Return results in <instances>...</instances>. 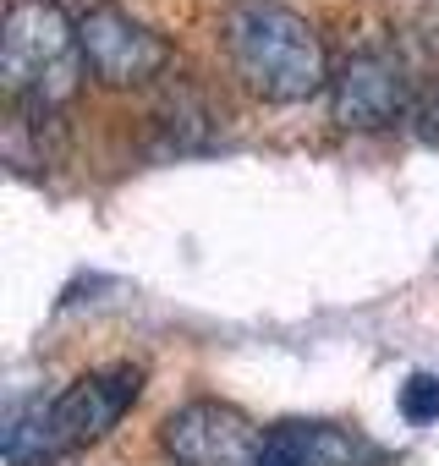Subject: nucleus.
Wrapping results in <instances>:
<instances>
[{
  "mask_svg": "<svg viewBox=\"0 0 439 466\" xmlns=\"http://www.w3.org/2000/svg\"><path fill=\"white\" fill-rule=\"evenodd\" d=\"M226 50H231L237 77L270 105H302L319 88H330V77H335L324 39L286 0H231Z\"/></svg>",
  "mask_w": 439,
  "mask_h": 466,
  "instance_id": "nucleus-1",
  "label": "nucleus"
},
{
  "mask_svg": "<svg viewBox=\"0 0 439 466\" xmlns=\"http://www.w3.org/2000/svg\"><path fill=\"white\" fill-rule=\"evenodd\" d=\"M83 39L77 17H66L61 0H6L0 23V83L17 110L50 116L77 94L83 77Z\"/></svg>",
  "mask_w": 439,
  "mask_h": 466,
  "instance_id": "nucleus-2",
  "label": "nucleus"
},
{
  "mask_svg": "<svg viewBox=\"0 0 439 466\" xmlns=\"http://www.w3.org/2000/svg\"><path fill=\"white\" fill-rule=\"evenodd\" d=\"M138 395H143V368L110 362V368H94V373L72 379L56 400H34V422H39L50 455H66V450H77V444L105 439V433L132 411Z\"/></svg>",
  "mask_w": 439,
  "mask_h": 466,
  "instance_id": "nucleus-3",
  "label": "nucleus"
},
{
  "mask_svg": "<svg viewBox=\"0 0 439 466\" xmlns=\"http://www.w3.org/2000/svg\"><path fill=\"white\" fill-rule=\"evenodd\" d=\"M412 99H417V83L406 72V56L390 45L352 50L330 77V110L352 132H379V127L401 121L412 110Z\"/></svg>",
  "mask_w": 439,
  "mask_h": 466,
  "instance_id": "nucleus-4",
  "label": "nucleus"
},
{
  "mask_svg": "<svg viewBox=\"0 0 439 466\" xmlns=\"http://www.w3.org/2000/svg\"><path fill=\"white\" fill-rule=\"evenodd\" d=\"M77 39H83V61L99 83L110 88H132L148 83L170 66V45L132 12H121L116 0H94L77 12Z\"/></svg>",
  "mask_w": 439,
  "mask_h": 466,
  "instance_id": "nucleus-5",
  "label": "nucleus"
},
{
  "mask_svg": "<svg viewBox=\"0 0 439 466\" xmlns=\"http://www.w3.org/2000/svg\"><path fill=\"white\" fill-rule=\"evenodd\" d=\"M159 444L176 466H253L264 433L231 400H187L165 417Z\"/></svg>",
  "mask_w": 439,
  "mask_h": 466,
  "instance_id": "nucleus-6",
  "label": "nucleus"
},
{
  "mask_svg": "<svg viewBox=\"0 0 439 466\" xmlns=\"http://www.w3.org/2000/svg\"><path fill=\"white\" fill-rule=\"evenodd\" d=\"M253 466H352V439L335 422H281Z\"/></svg>",
  "mask_w": 439,
  "mask_h": 466,
  "instance_id": "nucleus-7",
  "label": "nucleus"
},
{
  "mask_svg": "<svg viewBox=\"0 0 439 466\" xmlns=\"http://www.w3.org/2000/svg\"><path fill=\"white\" fill-rule=\"evenodd\" d=\"M401 417L406 422H439V373H412L401 384Z\"/></svg>",
  "mask_w": 439,
  "mask_h": 466,
  "instance_id": "nucleus-8",
  "label": "nucleus"
},
{
  "mask_svg": "<svg viewBox=\"0 0 439 466\" xmlns=\"http://www.w3.org/2000/svg\"><path fill=\"white\" fill-rule=\"evenodd\" d=\"M406 121L417 127V137H423V143H439V77L417 83V99H412Z\"/></svg>",
  "mask_w": 439,
  "mask_h": 466,
  "instance_id": "nucleus-9",
  "label": "nucleus"
}]
</instances>
